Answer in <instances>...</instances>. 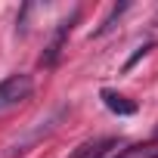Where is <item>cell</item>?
<instances>
[{"label": "cell", "instance_id": "3957f363", "mask_svg": "<svg viewBox=\"0 0 158 158\" xmlns=\"http://www.w3.org/2000/svg\"><path fill=\"white\" fill-rule=\"evenodd\" d=\"M118 146H121V143H118L115 136H102V139H90V143H84V146H77L71 158H109V155H112V152H115Z\"/></svg>", "mask_w": 158, "mask_h": 158}, {"label": "cell", "instance_id": "6da1fadb", "mask_svg": "<svg viewBox=\"0 0 158 158\" xmlns=\"http://www.w3.org/2000/svg\"><path fill=\"white\" fill-rule=\"evenodd\" d=\"M31 93H34L31 74H10V77H3V81H0V112L25 102Z\"/></svg>", "mask_w": 158, "mask_h": 158}, {"label": "cell", "instance_id": "5b68a950", "mask_svg": "<svg viewBox=\"0 0 158 158\" xmlns=\"http://www.w3.org/2000/svg\"><path fill=\"white\" fill-rule=\"evenodd\" d=\"M127 6H130V3H118V6H115V10H112V13H109V16H106V22H102V25H99V28H96V31H93V37H102V34H106V31H112V28H115V22H118V19H121V13H124V10H127Z\"/></svg>", "mask_w": 158, "mask_h": 158}, {"label": "cell", "instance_id": "277c9868", "mask_svg": "<svg viewBox=\"0 0 158 158\" xmlns=\"http://www.w3.org/2000/svg\"><path fill=\"white\" fill-rule=\"evenodd\" d=\"M102 102H106V109L115 112V115H133V112H136V102L127 99V96H121V93H115V90H102Z\"/></svg>", "mask_w": 158, "mask_h": 158}, {"label": "cell", "instance_id": "7a4b0ae2", "mask_svg": "<svg viewBox=\"0 0 158 158\" xmlns=\"http://www.w3.org/2000/svg\"><path fill=\"white\" fill-rule=\"evenodd\" d=\"M74 22H77V13H71L68 19H62V22L56 25V31H53L50 44H47V47H44V53H40V65H44V68H53V65H56V59H59V53H62V47H65V40H68V34H71Z\"/></svg>", "mask_w": 158, "mask_h": 158}]
</instances>
